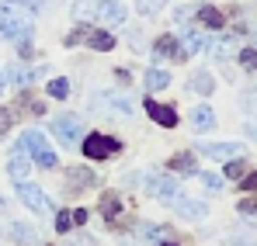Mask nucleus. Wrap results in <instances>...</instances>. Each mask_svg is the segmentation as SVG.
<instances>
[{
	"instance_id": "1",
	"label": "nucleus",
	"mask_w": 257,
	"mask_h": 246,
	"mask_svg": "<svg viewBox=\"0 0 257 246\" xmlns=\"http://www.w3.org/2000/svg\"><path fill=\"white\" fill-rule=\"evenodd\" d=\"M73 18L101 21V25H122L125 21V7L118 0H77L73 4Z\"/></svg>"
},
{
	"instance_id": "2",
	"label": "nucleus",
	"mask_w": 257,
	"mask_h": 246,
	"mask_svg": "<svg viewBox=\"0 0 257 246\" xmlns=\"http://www.w3.org/2000/svg\"><path fill=\"white\" fill-rule=\"evenodd\" d=\"M32 32H35V28H32V21L18 11V4L4 0V4H0V39L21 45V42L32 39Z\"/></svg>"
},
{
	"instance_id": "3",
	"label": "nucleus",
	"mask_w": 257,
	"mask_h": 246,
	"mask_svg": "<svg viewBox=\"0 0 257 246\" xmlns=\"http://www.w3.org/2000/svg\"><path fill=\"white\" fill-rule=\"evenodd\" d=\"M18 146H21V149H25V153H28L35 163L42 166V170H52V166L59 163V160H56V153L49 149L45 135H42V132H35V128H28V132L21 135V142H18Z\"/></svg>"
},
{
	"instance_id": "4",
	"label": "nucleus",
	"mask_w": 257,
	"mask_h": 246,
	"mask_svg": "<svg viewBox=\"0 0 257 246\" xmlns=\"http://www.w3.org/2000/svg\"><path fill=\"white\" fill-rule=\"evenodd\" d=\"M80 149H84L87 160H108V156H115V153L122 149V142H118V139H111V135L90 132L87 139H80Z\"/></svg>"
},
{
	"instance_id": "5",
	"label": "nucleus",
	"mask_w": 257,
	"mask_h": 246,
	"mask_svg": "<svg viewBox=\"0 0 257 246\" xmlns=\"http://www.w3.org/2000/svg\"><path fill=\"white\" fill-rule=\"evenodd\" d=\"M52 135H56L63 146H77V142L84 139V125H80L77 115H63V118L52 122Z\"/></svg>"
},
{
	"instance_id": "6",
	"label": "nucleus",
	"mask_w": 257,
	"mask_h": 246,
	"mask_svg": "<svg viewBox=\"0 0 257 246\" xmlns=\"http://www.w3.org/2000/svg\"><path fill=\"white\" fill-rule=\"evenodd\" d=\"M18 198H21L25 205L32 208L35 215L49 211V198L42 194V187H35V184H28V180H18Z\"/></svg>"
},
{
	"instance_id": "7",
	"label": "nucleus",
	"mask_w": 257,
	"mask_h": 246,
	"mask_svg": "<svg viewBox=\"0 0 257 246\" xmlns=\"http://www.w3.org/2000/svg\"><path fill=\"white\" fill-rule=\"evenodd\" d=\"M146 115L157 125H164V128H174V125H177V111L167 108V104H157L153 97H146Z\"/></svg>"
},
{
	"instance_id": "8",
	"label": "nucleus",
	"mask_w": 257,
	"mask_h": 246,
	"mask_svg": "<svg viewBox=\"0 0 257 246\" xmlns=\"http://www.w3.org/2000/svg\"><path fill=\"white\" fill-rule=\"evenodd\" d=\"M177 45H181V59H188V56H198L202 49H209V39L202 32H184Z\"/></svg>"
},
{
	"instance_id": "9",
	"label": "nucleus",
	"mask_w": 257,
	"mask_h": 246,
	"mask_svg": "<svg viewBox=\"0 0 257 246\" xmlns=\"http://www.w3.org/2000/svg\"><path fill=\"white\" fill-rule=\"evenodd\" d=\"M198 149L209 160H233V156H240V142H212V146H198Z\"/></svg>"
},
{
	"instance_id": "10",
	"label": "nucleus",
	"mask_w": 257,
	"mask_h": 246,
	"mask_svg": "<svg viewBox=\"0 0 257 246\" xmlns=\"http://www.w3.org/2000/svg\"><path fill=\"white\" fill-rule=\"evenodd\" d=\"M28 170H32V163H28V153L18 146V149L11 153V160H7V173H11L14 180H25V177H28Z\"/></svg>"
},
{
	"instance_id": "11",
	"label": "nucleus",
	"mask_w": 257,
	"mask_h": 246,
	"mask_svg": "<svg viewBox=\"0 0 257 246\" xmlns=\"http://www.w3.org/2000/svg\"><path fill=\"white\" fill-rule=\"evenodd\" d=\"M171 205H174V211H177V215H184V218H205V211H209L202 201H188L184 194H177Z\"/></svg>"
},
{
	"instance_id": "12",
	"label": "nucleus",
	"mask_w": 257,
	"mask_h": 246,
	"mask_svg": "<svg viewBox=\"0 0 257 246\" xmlns=\"http://www.w3.org/2000/svg\"><path fill=\"white\" fill-rule=\"evenodd\" d=\"M191 128H195V132H212L215 128V111L205 108V104H198V108L191 111Z\"/></svg>"
},
{
	"instance_id": "13",
	"label": "nucleus",
	"mask_w": 257,
	"mask_h": 246,
	"mask_svg": "<svg viewBox=\"0 0 257 246\" xmlns=\"http://www.w3.org/2000/svg\"><path fill=\"white\" fill-rule=\"evenodd\" d=\"M153 56L157 59H174V56L181 59V45H177L174 35H160V39L153 42Z\"/></svg>"
},
{
	"instance_id": "14",
	"label": "nucleus",
	"mask_w": 257,
	"mask_h": 246,
	"mask_svg": "<svg viewBox=\"0 0 257 246\" xmlns=\"http://www.w3.org/2000/svg\"><path fill=\"white\" fill-rule=\"evenodd\" d=\"M198 21H202V25H205L209 32H219V28L226 25V18H222V14L215 11L212 4H198Z\"/></svg>"
},
{
	"instance_id": "15",
	"label": "nucleus",
	"mask_w": 257,
	"mask_h": 246,
	"mask_svg": "<svg viewBox=\"0 0 257 246\" xmlns=\"http://www.w3.org/2000/svg\"><path fill=\"white\" fill-rule=\"evenodd\" d=\"M7 83H18V87H28V83H35L39 77H42V70H25V66H11L7 73Z\"/></svg>"
},
{
	"instance_id": "16",
	"label": "nucleus",
	"mask_w": 257,
	"mask_h": 246,
	"mask_svg": "<svg viewBox=\"0 0 257 246\" xmlns=\"http://www.w3.org/2000/svg\"><path fill=\"white\" fill-rule=\"evenodd\" d=\"M188 90H191V94H202V97H209V94L215 90L212 73H191V77H188Z\"/></svg>"
},
{
	"instance_id": "17",
	"label": "nucleus",
	"mask_w": 257,
	"mask_h": 246,
	"mask_svg": "<svg viewBox=\"0 0 257 246\" xmlns=\"http://www.w3.org/2000/svg\"><path fill=\"white\" fill-rule=\"evenodd\" d=\"M174 173H198V163H195V153H177L171 156V163H167Z\"/></svg>"
},
{
	"instance_id": "18",
	"label": "nucleus",
	"mask_w": 257,
	"mask_h": 246,
	"mask_svg": "<svg viewBox=\"0 0 257 246\" xmlns=\"http://www.w3.org/2000/svg\"><path fill=\"white\" fill-rule=\"evenodd\" d=\"M87 45L90 49H97V52H108V49H115V35L111 32H87Z\"/></svg>"
},
{
	"instance_id": "19",
	"label": "nucleus",
	"mask_w": 257,
	"mask_h": 246,
	"mask_svg": "<svg viewBox=\"0 0 257 246\" xmlns=\"http://www.w3.org/2000/svg\"><path fill=\"white\" fill-rule=\"evenodd\" d=\"M167 87H171L167 70H146V90H167Z\"/></svg>"
},
{
	"instance_id": "20",
	"label": "nucleus",
	"mask_w": 257,
	"mask_h": 246,
	"mask_svg": "<svg viewBox=\"0 0 257 246\" xmlns=\"http://www.w3.org/2000/svg\"><path fill=\"white\" fill-rule=\"evenodd\" d=\"M118 211H122L118 194H104V198H101V215H104L108 222H115V218H118Z\"/></svg>"
},
{
	"instance_id": "21",
	"label": "nucleus",
	"mask_w": 257,
	"mask_h": 246,
	"mask_svg": "<svg viewBox=\"0 0 257 246\" xmlns=\"http://www.w3.org/2000/svg\"><path fill=\"white\" fill-rule=\"evenodd\" d=\"M243 173H247V163H243V160H236V156H233V160H226V166H222V177H226V180H240Z\"/></svg>"
},
{
	"instance_id": "22",
	"label": "nucleus",
	"mask_w": 257,
	"mask_h": 246,
	"mask_svg": "<svg viewBox=\"0 0 257 246\" xmlns=\"http://www.w3.org/2000/svg\"><path fill=\"white\" fill-rule=\"evenodd\" d=\"M164 4H167V0H136V11H139L143 18H153V14L164 11Z\"/></svg>"
},
{
	"instance_id": "23",
	"label": "nucleus",
	"mask_w": 257,
	"mask_h": 246,
	"mask_svg": "<svg viewBox=\"0 0 257 246\" xmlns=\"http://www.w3.org/2000/svg\"><path fill=\"white\" fill-rule=\"evenodd\" d=\"M11 236H14L18 243H39V232H35V229H28V225H21V222L11 229Z\"/></svg>"
},
{
	"instance_id": "24",
	"label": "nucleus",
	"mask_w": 257,
	"mask_h": 246,
	"mask_svg": "<svg viewBox=\"0 0 257 246\" xmlns=\"http://www.w3.org/2000/svg\"><path fill=\"white\" fill-rule=\"evenodd\" d=\"M45 90H49V97H59V101H63V97H70V80H63V77H59V80L49 83Z\"/></svg>"
},
{
	"instance_id": "25",
	"label": "nucleus",
	"mask_w": 257,
	"mask_h": 246,
	"mask_svg": "<svg viewBox=\"0 0 257 246\" xmlns=\"http://www.w3.org/2000/svg\"><path fill=\"white\" fill-rule=\"evenodd\" d=\"M143 236L157 246V243H164V239H167V229H164V225H146V229H143Z\"/></svg>"
},
{
	"instance_id": "26",
	"label": "nucleus",
	"mask_w": 257,
	"mask_h": 246,
	"mask_svg": "<svg viewBox=\"0 0 257 246\" xmlns=\"http://www.w3.org/2000/svg\"><path fill=\"white\" fill-rule=\"evenodd\" d=\"M73 229V211H56V232H70Z\"/></svg>"
},
{
	"instance_id": "27",
	"label": "nucleus",
	"mask_w": 257,
	"mask_h": 246,
	"mask_svg": "<svg viewBox=\"0 0 257 246\" xmlns=\"http://www.w3.org/2000/svg\"><path fill=\"white\" fill-rule=\"evenodd\" d=\"M202 187H205V191H219V187H222V177H215V173H202Z\"/></svg>"
},
{
	"instance_id": "28",
	"label": "nucleus",
	"mask_w": 257,
	"mask_h": 246,
	"mask_svg": "<svg viewBox=\"0 0 257 246\" xmlns=\"http://www.w3.org/2000/svg\"><path fill=\"white\" fill-rule=\"evenodd\" d=\"M240 63H243V70H257V49H243Z\"/></svg>"
},
{
	"instance_id": "29",
	"label": "nucleus",
	"mask_w": 257,
	"mask_h": 246,
	"mask_svg": "<svg viewBox=\"0 0 257 246\" xmlns=\"http://www.w3.org/2000/svg\"><path fill=\"white\" fill-rule=\"evenodd\" d=\"M11 125H14V111L11 108H0V135L11 132Z\"/></svg>"
},
{
	"instance_id": "30",
	"label": "nucleus",
	"mask_w": 257,
	"mask_h": 246,
	"mask_svg": "<svg viewBox=\"0 0 257 246\" xmlns=\"http://www.w3.org/2000/svg\"><path fill=\"white\" fill-rule=\"evenodd\" d=\"M90 180H94V177H90L87 170H73V173H70V184H90Z\"/></svg>"
},
{
	"instance_id": "31",
	"label": "nucleus",
	"mask_w": 257,
	"mask_h": 246,
	"mask_svg": "<svg viewBox=\"0 0 257 246\" xmlns=\"http://www.w3.org/2000/svg\"><path fill=\"white\" fill-rule=\"evenodd\" d=\"M257 211V198H243L240 201V215H254Z\"/></svg>"
},
{
	"instance_id": "32",
	"label": "nucleus",
	"mask_w": 257,
	"mask_h": 246,
	"mask_svg": "<svg viewBox=\"0 0 257 246\" xmlns=\"http://www.w3.org/2000/svg\"><path fill=\"white\" fill-rule=\"evenodd\" d=\"M240 184H243L247 191H254V194H257V173H243V177H240Z\"/></svg>"
},
{
	"instance_id": "33",
	"label": "nucleus",
	"mask_w": 257,
	"mask_h": 246,
	"mask_svg": "<svg viewBox=\"0 0 257 246\" xmlns=\"http://www.w3.org/2000/svg\"><path fill=\"white\" fill-rule=\"evenodd\" d=\"M87 32H90V28H77L73 35H66V45H77V42H84V39H87Z\"/></svg>"
},
{
	"instance_id": "34",
	"label": "nucleus",
	"mask_w": 257,
	"mask_h": 246,
	"mask_svg": "<svg viewBox=\"0 0 257 246\" xmlns=\"http://www.w3.org/2000/svg\"><path fill=\"white\" fill-rule=\"evenodd\" d=\"M11 4H21V7H28V11H42L45 0H11Z\"/></svg>"
},
{
	"instance_id": "35",
	"label": "nucleus",
	"mask_w": 257,
	"mask_h": 246,
	"mask_svg": "<svg viewBox=\"0 0 257 246\" xmlns=\"http://www.w3.org/2000/svg\"><path fill=\"white\" fill-rule=\"evenodd\" d=\"M87 222V211L84 208H77V211H73V225H84Z\"/></svg>"
},
{
	"instance_id": "36",
	"label": "nucleus",
	"mask_w": 257,
	"mask_h": 246,
	"mask_svg": "<svg viewBox=\"0 0 257 246\" xmlns=\"http://www.w3.org/2000/svg\"><path fill=\"white\" fill-rule=\"evenodd\" d=\"M4 87H7V77H4V73H0V94H4Z\"/></svg>"
},
{
	"instance_id": "37",
	"label": "nucleus",
	"mask_w": 257,
	"mask_h": 246,
	"mask_svg": "<svg viewBox=\"0 0 257 246\" xmlns=\"http://www.w3.org/2000/svg\"><path fill=\"white\" fill-rule=\"evenodd\" d=\"M157 246H177V243H167V239H164V243H157Z\"/></svg>"
}]
</instances>
